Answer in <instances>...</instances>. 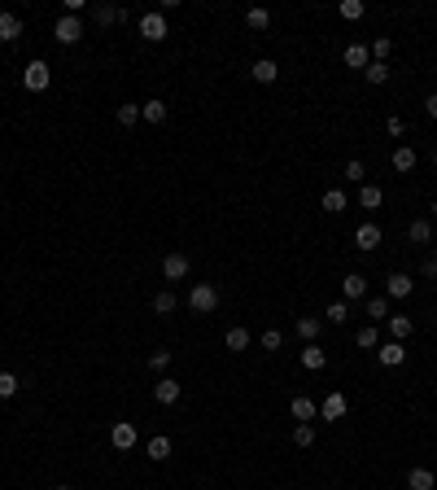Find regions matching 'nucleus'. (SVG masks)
Wrapping results in <instances>:
<instances>
[{
	"mask_svg": "<svg viewBox=\"0 0 437 490\" xmlns=\"http://www.w3.org/2000/svg\"><path fill=\"white\" fill-rule=\"evenodd\" d=\"M140 118L145 123H167V101H145L140 105Z\"/></svg>",
	"mask_w": 437,
	"mask_h": 490,
	"instance_id": "obj_26",
	"label": "nucleus"
},
{
	"mask_svg": "<svg viewBox=\"0 0 437 490\" xmlns=\"http://www.w3.org/2000/svg\"><path fill=\"white\" fill-rule=\"evenodd\" d=\"M53 40H57V44H79V40H84V22L70 18V14H62V18L53 22Z\"/></svg>",
	"mask_w": 437,
	"mask_h": 490,
	"instance_id": "obj_4",
	"label": "nucleus"
},
{
	"mask_svg": "<svg viewBox=\"0 0 437 490\" xmlns=\"http://www.w3.org/2000/svg\"><path fill=\"white\" fill-rule=\"evenodd\" d=\"M346 66L350 70H368L372 66V49H368V44H350V49H346Z\"/></svg>",
	"mask_w": 437,
	"mask_h": 490,
	"instance_id": "obj_16",
	"label": "nucleus"
},
{
	"mask_svg": "<svg viewBox=\"0 0 437 490\" xmlns=\"http://www.w3.org/2000/svg\"><path fill=\"white\" fill-rule=\"evenodd\" d=\"M315 442V425H298L293 429V447H311Z\"/></svg>",
	"mask_w": 437,
	"mask_h": 490,
	"instance_id": "obj_38",
	"label": "nucleus"
},
{
	"mask_svg": "<svg viewBox=\"0 0 437 490\" xmlns=\"http://www.w3.org/2000/svg\"><path fill=\"white\" fill-rule=\"evenodd\" d=\"M320 328H324L320 315H302V320H298V337H302V342H315V337H320Z\"/></svg>",
	"mask_w": 437,
	"mask_h": 490,
	"instance_id": "obj_22",
	"label": "nucleus"
},
{
	"mask_svg": "<svg viewBox=\"0 0 437 490\" xmlns=\"http://www.w3.org/2000/svg\"><path fill=\"white\" fill-rule=\"evenodd\" d=\"M320 416H324V421H341V416H346V394H328Z\"/></svg>",
	"mask_w": 437,
	"mask_h": 490,
	"instance_id": "obj_19",
	"label": "nucleus"
},
{
	"mask_svg": "<svg viewBox=\"0 0 437 490\" xmlns=\"http://www.w3.org/2000/svg\"><path fill=\"white\" fill-rule=\"evenodd\" d=\"M0 40H5V44L22 40V18L18 14H0Z\"/></svg>",
	"mask_w": 437,
	"mask_h": 490,
	"instance_id": "obj_15",
	"label": "nucleus"
},
{
	"mask_svg": "<svg viewBox=\"0 0 437 490\" xmlns=\"http://www.w3.org/2000/svg\"><path fill=\"white\" fill-rule=\"evenodd\" d=\"M433 75H437V70H433Z\"/></svg>",
	"mask_w": 437,
	"mask_h": 490,
	"instance_id": "obj_49",
	"label": "nucleus"
},
{
	"mask_svg": "<svg viewBox=\"0 0 437 490\" xmlns=\"http://www.w3.org/2000/svg\"><path fill=\"white\" fill-rule=\"evenodd\" d=\"M254 79L258 83H276L280 79V66L271 62V57H258V62H254Z\"/></svg>",
	"mask_w": 437,
	"mask_h": 490,
	"instance_id": "obj_20",
	"label": "nucleus"
},
{
	"mask_svg": "<svg viewBox=\"0 0 437 490\" xmlns=\"http://www.w3.org/2000/svg\"><path fill=\"white\" fill-rule=\"evenodd\" d=\"M385 324H389V342H407L411 333H416V320L411 315H389Z\"/></svg>",
	"mask_w": 437,
	"mask_h": 490,
	"instance_id": "obj_10",
	"label": "nucleus"
},
{
	"mask_svg": "<svg viewBox=\"0 0 437 490\" xmlns=\"http://www.w3.org/2000/svg\"><path fill=\"white\" fill-rule=\"evenodd\" d=\"M245 27H250V31H267L271 27V9H250V14H245Z\"/></svg>",
	"mask_w": 437,
	"mask_h": 490,
	"instance_id": "obj_28",
	"label": "nucleus"
},
{
	"mask_svg": "<svg viewBox=\"0 0 437 490\" xmlns=\"http://www.w3.org/2000/svg\"><path fill=\"white\" fill-rule=\"evenodd\" d=\"M289 412H293V421H298V425H311L315 416H320V408H315V399H306V394H298V399L289 403Z\"/></svg>",
	"mask_w": 437,
	"mask_h": 490,
	"instance_id": "obj_9",
	"label": "nucleus"
},
{
	"mask_svg": "<svg viewBox=\"0 0 437 490\" xmlns=\"http://www.w3.org/2000/svg\"><path fill=\"white\" fill-rule=\"evenodd\" d=\"M92 18H97L101 27H123L132 14H127V9H114V5H97V9H92Z\"/></svg>",
	"mask_w": 437,
	"mask_h": 490,
	"instance_id": "obj_12",
	"label": "nucleus"
},
{
	"mask_svg": "<svg viewBox=\"0 0 437 490\" xmlns=\"http://www.w3.org/2000/svg\"><path fill=\"white\" fill-rule=\"evenodd\" d=\"M368 298V276L363 271H350L346 280H341V302H363Z\"/></svg>",
	"mask_w": 437,
	"mask_h": 490,
	"instance_id": "obj_6",
	"label": "nucleus"
},
{
	"mask_svg": "<svg viewBox=\"0 0 437 490\" xmlns=\"http://www.w3.org/2000/svg\"><path fill=\"white\" fill-rule=\"evenodd\" d=\"M258 346H263V350H280V346H285V333H280V328H267L263 337H258Z\"/></svg>",
	"mask_w": 437,
	"mask_h": 490,
	"instance_id": "obj_37",
	"label": "nucleus"
},
{
	"mask_svg": "<svg viewBox=\"0 0 437 490\" xmlns=\"http://www.w3.org/2000/svg\"><path fill=\"white\" fill-rule=\"evenodd\" d=\"M180 394H184V390H180V381H175V377H162L158 386H153V399H158L162 408H171V403H180Z\"/></svg>",
	"mask_w": 437,
	"mask_h": 490,
	"instance_id": "obj_8",
	"label": "nucleus"
},
{
	"mask_svg": "<svg viewBox=\"0 0 437 490\" xmlns=\"http://www.w3.org/2000/svg\"><path fill=\"white\" fill-rule=\"evenodd\" d=\"M368 315L376 320V324H385L389 320V298H368Z\"/></svg>",
	"mask_w": 437,
	"mask_h": 490,
	"instance_id": "obj_31",
	"label": "nucleus"
},
{
	"mask_svg": "<svg viewBox=\"0 0 437 490\" xmlns=\"http://www.w3.org/2000/svg\"><path fill=\"white\" fill-rule=\"evenodd\" d=\"M363 75H368V83H385V79H389V62H372Z\"/></svg>",
	"mask_w": 437,
	"mask_h": 490,
	"instance_id": "obj_39",
	"label": "nucleus"
},
{
	"mask_svg": "<svg viewBox=\"0 0 437 490\" xmlns=\"http://www.w3.org/2000/svg\"><path fill=\"white\" fill-rule=\"evenodd\" d=\"M324 364H328V350H324V346H315V342H306V350H302V368H311V372H320Z\"/></svg>",
	"mask_w": 437,
	"mask_h": 490,
	"instance_id": "obj_17",
	"label": "nucleus"
},
{
	"mask_svg": "<svg viewBox=\"0 0 437 490\" xmlns=\"http://www.w3.org/2000/svg\"><path fill=\"white\" fill-rule=\"evenodd\" d=\"M420 271H424L429 280H437V254H429V258H424V267H420Z\"/></svg>",
	"mask_w": 437,
	"mask_h": 490,
	"instance_id": "obj_44",
	"label": "nucleus"
},
{
	"mask_svg": "<svg viewBox=\"0 0 437 490\" xmlns=\"http://www.w3.org/2000/svg\"><path fill=\"white\" fill-rule=\"evenodd\" d=\"M57 490H75V486H57Z\"/></svg>",
	"mask_w": 437,
	"mask_h": 490,
	"instance_id": "obj_47",
	"label": "nucleus"
},
{
	"mask_svg": "<svg viewBox=\"0 0 437 490\" xmlns=\"http://www.w3.org/2000/svg\"><path fill=\"white\" fill-rule=\"evenodd\" d=\"M385 131H389V136H403V131H407V123H403L398 114H389V118H385Z\"/></svg>",
	"mask_w": 437,
	"mask_h": 490,
	"instance_id": "obj_42",
	"label": "nucleus"
},
{
	"mask_svg": "<svg viewBox=\"0 0 437 490\" xmlns=\"http://www.w3.org/2000/svg\"><path fill=\"white\" fill-rule=\"evenodd\" d=\"M381 201H385V193H381L376 184H359V206H363V210H376Z\"/></svg>",
	"mask_w": 437,
	"mask_h": 490,
	"instance_id": "obj_24",
	"label": "nucleus"
},
{
	"mask_svg": "<svg viewBox=\"0 0 437 490\" xmlns=\"http://www.w3.org/2000/svg\"><path fill=\"white\" fill-rule=\"evenodd\" d=\"M359 346H363V350H372V346H376V328H359Z\"/></svg>",
	"mask_w": 437,
	"mask_h": 490,
	"instance_id": "obj_43",
	"label": "nucleus"
},
{
	"mask_svg": "<svg viewBox=\"0 0 437 490\" xmlns=\"http://www.w3.org/2000/svg\"><path fill=\"white\" fill-rule=\"evenodd\" d=\"M368 49H372V62H389V53H394V40H389V35H381V40L368 44Z\"/></svg>",
	"mask_w": 437,
	"mask_h": 490,
	"instance_id": "obj_32",
	"label": "nucleus"
},
{
	"mask_svg": "<svg viewBox=\"0 0 437 490\" xmlns=\"http://www.w3.org/2000/svg\"><path fill=\"white\" fill-rule=\"evenodd\" d=\"M149 460H171V438L167 434H158V438H149Z\"/></svg>",
	"mask_w": 437,
	"mask_h": 490,
	"instance_id": "obj_27",
	"label": "nucleus"
},
{
	"mask_svg": "<svg viewBox=\"0 0 437 490\" xmlns=\"http://www.w3.org/2000/svg\"><path fill=\"white\" fill-rule=\"evenodd\" d=\"M250 328H228V350H250Z\"/></svg>",
	"mask_w": 437,
	"mask_h": 490,
	"instance_id": "obj_30",
	"label": "nucleus"
},
{
	"mask_svg": "<svg viewBox=\"0 0 437 490\" xmlns=\"http://www.w3.org/2000/svg\"><path fill=\"white\" fill-rule=\"evenodd\" d=\"M411 289H416V280H411L407 271H389V280H385V298H389V302H398V298H411Z\"/></svg>",
	"mask_w": 437,
	"mask_h": 490,
	"instance_id": "obj_7",
	"label": "nucleus"
},
{
	"mask_svg": "<svg viewBox=\"0 0 437 490\" xmlns=\"http://www.w3.org/2000/svg\"><path fill=\"white\" fill-rule=\"evenodd\" d=\"M140 35H145L149 44H162V40H167V18H162V9L140 14Z\"/></svg>",
	"mask_w": 437,
	"mask_h": 490,
	"instance_id": "obj_3",
	"label": "nucleus"
},
{
	"mask_svg": "<svg viewBox=\"0 0 437 490\" xmlns=\"http://www.w3.org/2000/svg\"><path fill=\"white\" fill-rule=\"evenodd\" d=\"M376 359H381L385 368H398V364L407 359V346H403V342H385L381 350H376Z\"/></svg>",
	"mask_w": 437,
	"mask_h": 490,
	"instance_id": "obj_14",
	"label": "nucleus"
},
{
	"mask_svg": "<svg viewBox=\"0 0 437 490\" xmlns=\"http://www.w3.org/2000/svg\"><path fill=\"white\" fill-rule=\"evenodd\" d=\"M433 162H437V149H433Z\"/></svg>",
	"mask_w": 437,
	"mask_h": 490,
	"instance_id": "obj_48",
	"label": "nucleus"
},
{
	"mask_svg": "<svg viewBox=\"0 0 437 490\" xmlns=\"http://www.w3.org/2000/svg\"><path fill=\"white\" fill-rule=\"evenodd\" d=\"M324 320H328V324H346V320H350V302H333L324 311Z\"/></svg>",
	"mask_w": 437,
	"mask_h": 490,
	"instance_id": "obj_33",
	"label": "nucleus"
},
{
	"mask_svg": "<svg viewBox=\"0 0 437 490\" xmlns=\"http://www.w3.org/2000/svg\"><path fill=\"white\" fill-rule=\"evenodd\" d=\"M424 110H429V118H437V92H433L429 101H424Z\"/></svg>",
	"mask_w": 437,
	"mask_h": 490,
	"instance_id": "obj_45",
	"label": "nucleus"
},
{
	"mask_svg": "<svg viewBox=\"0 0 437 490\" xmlns=\"http://www.w3.org/2000/svg\"><path fill=\"white\" fill-rule=\"evenodd\" d=\"M149 368H153V372H167V368H171V350H153L149 355Z\"/></svg>",
	"mask_w": 437,
	"mask_h": 490,
	"instance_id": "obj_41",
	"label": "nucleus"
},
{
	"mask_svg": "<svg viewBox=\"0 0 437 490\" xmlns=\"http://www.w3.org/2000/svg\"><path fill=\"white\" fill-rule=\"evenodd\" d=\"M175 307H180V298H175L171 289H162L158 298H153V311H158V315H171V311H175Z\"/></svg>",
	"mask_w": 437,
	"mask_h": 490,
	"instance_id": "obj_29",
	"label": "nucleus"
},
{
	"mask_svg": "<svg viewBox=\"0 0 437 490\" xmlns=\"http://www.w3.org/2000/svg\"><path fill=\"white\" fill-rule=\"evenodd\" d=\"M341 175H346L350 184H363V175H368V171H363V162H359V158H350V162H346V171H341Z\"/></svg>",
	"mask_w": 437,
	"mask_h": 490,
	"instance_id": "obj_40",
	"label": "nucleus"
},
{
	"mask_svg": "<svg viewBox=\"0 0 437 490\" xmlns=\"http://www.w3.org/2000/svg\"><path fill=\"white\" fill-rule=\"evenodd\" d=\"M162 276H167V280H184L188 276V254H167V258H162Z\"/></svg>",
	"mask_w": 437,
	"mask_h": 490,
	"instance_id": "obj_13",
	"label": "nucleus"
},
{
	"mask_svg": "<svg viewBox=\"0 0 437 490\" xmlns=\"http://www.w3.org/2000/svg\"><path fill=\"white\" fill-rule=\"evenodd\" d=\"M407 486H411V490H433L437 477H433V469H411V473H407Z\"/></svg>",
	"mask_w": 437,
	"mask_h": 490,
	"instance_id": "obj_21",
	"label": "nucleus"
},
{
	"mask_svg": "<svg viewBox=\"0 0 437 490\" xmlns=\"http://www.w3.org/2000/svg\"><path fill=\"white\" fill-rule=\"evenodd\" d=\"M18 390H22V381L14 372H0V399H14Z\"/></svg>",
	"mask_w": 437,
	"mask_h": 490,
	"instance_id": "obj_36",
	"label": "nucleus"
},
{
	"mask_svg": "<svg viewBox=\"0 0 437 490\" xmlns=\"http://www.w3.org/2000/svg\"><path fill=\"white\" fill-rule=\"evenodd\" d=\"M429 210H433V219H437V201H433V206H429Z\"/></svg>",
	"mask_w": 437,
	"mask_h": 490,
	"instance_id": "obj_46",
	"label": "nucleus"
},
{
	"mask_svg": "<svg viewBox=\"0 0 437 490\" xmlns=\"http://www.w3.org/2000/svg\"><path fill=\"white\" fill-rule=\"evenodd\" d=\"M363 14H368V5H363V0H341V18H350V22H359Z\"/></svg>",
	"mask_w": 437,
	"mask_h": 490,
	"instance_id": "obj_34",
	"label": "nucleus"
},
{
	"mask_svg": "<svg viewBox=\"0 0 437 490\" xmlns=\"http://www.w3.org/2000/svg\"><path fill=\"white\" fill-rule=\"evenodd\" d=\"M188 307H193L197 315H215L219 311V289L215 285H193V289H188Z\"/></svg>",
	"mask_w": 437,
	"mask_h": 490,
	"instance_id": "obj_1",
	"label": "nucleus"
},
{
	"mask_svg": "<svg viewBox=\"0 0 437 490\" xmlns=\"http://www.w3.org/2000/svg\"><path fill=\"white\" fill-rule=\"evenodd\" d=\"M394 171H416V149H411V145H398L394 149Z\"/></svg>",
	"mask_w": 437,
	"mask_h": 490,
	"instance_id": "obj_23",
	"label": "nucleus"
},
{
	"mask_svg": "<svg viewBox=\"0 0 437 490\" xmlns=\"http://www.w3.org/2000/svg\"><path fill=\"white\" fill-rule=\"evenodd\" d=\"M407 236H411V245H433V223L429 219H411Z\"/></svg>",
	"mask_w": 437,
	"mask_h": 490,
	"instance_id": "obj_18",
	"label": "nucleus"
},
{
	"mask_svg": "<svg viewBox=\"0 0 437 490\" xmlns=\"http://www.w3.org/2000/svg\"><path fill=\"white\" fill-rule=\"evenodd\" d=\"M346 206H350V197L341 193V188H324V210H328V214H341Z\"/></svg>",
	"mask_w": 437,
	"mask_h": 490,
	"instance_id": "obj_25",
	"label": "nucleus"
},
{
	"mask_svg": "<svg viewBox=\"0 0 437 490\" xmlns=\"http://www.w3.org/2000/svg\"><path fill=\"white\" fill-rule=\"evenodd\" d=\"M53 83V66L49 62H27L22 66V88L27 92H44Z\"/></svg>",
	"mask_w": 437,
	"mask_h": 490,
	"instance_id": "obj_2",
	"label": "nucleus"
},
{
	"mask_svg": "<svg viewBox=\"0 0 437 490\" xmlns=\"http://www.w3.org/2000/svg\"><path fill=\"white\" fill-rule=\"evenodd\" d=\"M354 245H359L363 254L376 249V245H381V228H376V223H359V228H354Z\"/></svg>",
	"mask_w": 437,
	"mask_h": 490,
	"instance_id": "obj_11",
	"label": "nucleus"
},
{
	"mask_svg": "<svg viewBox=\"0 0 437 490\" xmlns=\"http://www.w3.org/2000/svg\"><path fill=\"white\" fill-rule=\"evenodd\" d=\"M118 123H123V127H132V123H140V105H136V101L118 105Z\"/></svg>",
	"mask_w": 437,
	"mask_h": 490,
	"instance_id": "obj_35",
	"label": "nucleus"
},
{
	"mask_svg": "<svg viewBox=\"0 0 437 490\" xmlns=\"http://www.w3.org/2000/svg\"><path fill=\"white\" fill-rule=\"evenodd\" d=\"M110 442L118 451H132L136 442H140V429L132 425V421H114V429H110Z\"/></svg>",
	"mask_w": 437,
	"mask_h": 490,
	"instance_id": "obj_5",
	"label": "nucleus"
}]
</instances>
